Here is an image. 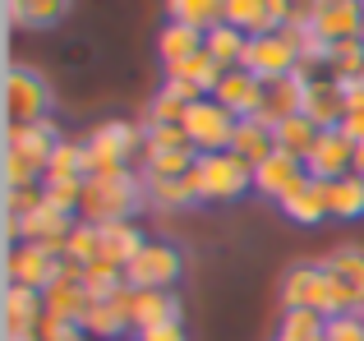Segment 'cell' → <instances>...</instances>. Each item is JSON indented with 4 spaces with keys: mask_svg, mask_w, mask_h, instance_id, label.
<instances>
[{
    "mask_svg": "<svg viewBox=\"0 0 364 341\" xmlns=\"http://www.w3.org/2000/svg\"><path fill=\"white\" fill-rule=\"evenodd\" d=\"M143 139H148V153H161V148H194L185 134V125H143Z\"/></svg>",
    "mask_w": 364,
    "mask_h": 341,
    "instance_id": "obj_44",
    "label": "cell"
},
{
    "mask_svg": "<svg viewBox=\"0 0 364 341\" xmlns=\"http://www.w3.org/2000/svg\"><path fill=\"white\" fill-rule=\"evenodd\" d=\"M143 244H148V235L139 231V222H111V226H102V259L116 263V268H129V263L143 254Z\"/></svg>",
    "mask_w": 364,
    "mask_h": 341,
    "instance_id": "obj_27",
    "label": "cell"
},
{
    "mask_svg": "<svg viewBox=\"0 0 364 341\" xmlns=\"http://www.w3.org/2000/svg\"><path fill=\"white\" fill-rule=\"evenodd\" d=\"M194 180L203 189V203H240L245 194H254V166L235 153H203Z\"/></svg>",
    "mask_w": 364,
    "mask_h": 341,
    "instance_id": "obj_5",
    "label": "cell"
},
{
    "mask_svg": "<svg viewBox=\"0 0 364 341\" xmlns=\"http://www.w3.org/2000/svg\"><path fill=\"white\" fill-rule=\"evenodd\" d=\"M235 125L240 120L222 107L217 97H203L185 111V134L198 153H231V139H235Z\"/></svg>",
    "mask_w": 364,
    "mask_h": 341,
    "instance_id": "obj_8",
    "label": "cell"
},
{
    "mask_svg": "<svg viewBox=\"0 0 364 341\" xmlns=\"http://www.w3.org/2000/svg\"><path fill=\"white\" fill-rule=\"evenodd\" d=\"M74 226H79V217L55 212L51 203H42V207H33L28 217H18V235H23L28 244H42V249H51L55 259H65V244H70Z\"/></svg>",
    "mask_w": 364,
    "mask_h": 341,
    "instance_id": "obj_13",
    "label": "cell"
},
{
    "mask_svg": "<svg viewBox=\"0 0 364 341\" xmlns=\"http://www.w3.org/2000/svg\"><path fill=\"white\" fill-rule=\"evenodd\" d=\"M42 305H46V314H55V318H79L83 323V314L92 309V296H88V286H83V277H55L51 286L42 291Z\"/></svg>",
    "mask_w": 364,
    "mask_h": 341,
    "instance_id": "obj_24",
    "label": "cell"
},
{
    "mask_svg": "<svg viewBox=\"0 0 364 341\" xmlns=\"http://www.w3.org/2000/svg\"><path fill=\"white\" fill-rule=\"evenodd\" d=\"M139 341H189V328H185V318H180V323H161V328L139 332Z\"/></svg>",
    "mask_w": 364,
    "mask_h": 341,
    "instance_id": "obj_47",
    "label": "cell"
},
{
    "mask_svg": "<svg viewBox=\"0 0 364 341\" xmlns=\"http://www.w3.org/2000/svg\"><path fill=\"white\" fill-rule=\"evenodd\" d=\"M46 203L65 217H83V180H46L42 185Z\"/></svg>",
    "mask_w": 364,
    "mask_h": 341,
    "instance_id": "obj_40",
    "label": "cell"
},
{
    "mask_svg": "<svg viewBox=\"0 0 364 341\" xmlns=\"http://www.w3.org/2000/svg\"><path fill=\"white\" fill-rule=\"evenodd\" d=\"M42 291H28V286H5V341H37L42 332Z\"/></svg>",
    "mask_w": 364,
    "mask_h": 341,
    "instance_id": "obj_14",
    "label": "cell"
},
{
    "mask_svg": "<svg viewBox=\"0 0 364 341\" xmlns=\"http://www.w3.org/2000/svg\"><path fill=\"white\" fill-rule=\"evenodd\" d=\"M60 277V259L42 244H14L5 259V281L9 286H28V291H46L51 281Z\"/></svg>",
    "mask_w": 364,
    "mask_h": 341,
    "instance_id": "obj_11",
    "label": "cell"
},
{
    "mask_svg": "<svg viewBox=\"0 0 364 341\" xmlns=\"http://www.w3.org/2000/svg\"><path fill=\"white\" fill-rule=\"evenodd\" d=\"M92 175V162H88V148H83V139L74 144V139H65L60 148H55L51 166H46V180H88ZM42 180V185H46Z\"/></svg>",
    "mask_w": 364,
    "mask_h": 341,
    "instance_id": "obj_36",
    "label": "cell"
},
{
    "mask_svg": "<svg viewBox=\"0 0 364 341\" xmlns=\"http://www.w3.org/2000/svg\"><path fill=\"white\" fill-rule=\"evenodd\" d=\"M328 203H332V217H337V222H364V175L360 170L332 180L328 185Z\"/></svg>",
    "mask_w": 364,
    "mask_h": 341,
    "instance_id": "obj_33",
    "label": "cell"
},
{
    "mask_svg": "<svg viewBox=\"0 0 364 341\" xmlns=\"http://www.w3.org/2000/svg\"><path fill=\"white\" fill-rule=\"evenodd\" d=\"M332 79H364V42H346V46H332V65H328Z\"/></svg>",
    "mask_w": 364,
    "mask_h": 341,
    "instance_id": "obj_42",
    "label": "cell"
},
{
    "mask_svg": "<svg viewBox=\"0 0 364 341\" xmlns=\"http://www.w3.org/2000/svg\"><path fill=\"white\" fill-rule=\"evenodd\" d=\"M226 23L240 33L258 37V33H282L272 18V0H226Z\"/></svg>",
    "mask_w": 364,
    "mask_h": 341,
    "instance_id": "obj_32",
    "label": "cell"
},
{
    "mask_svg": "<svg viewBox=\"0 0 364 341\" xmlns=\"http://www.w3.org/2000/svg\"><path fill=\"white\" fill-rule=\"evenodd\" d=\"M272 134H277V148H282V153H291V157H300V162H304V157L314 153V144H318L323 129L314 125L309 116H291V120H282Z\"/></svg>",
    "mask_w": 364,
    "mask_h": 341,
    "instance_id": "obj_34",
    "label": "cell"
},
{
    "mask_svg": "<svg viewBox=\"0 0 364 341\" xmlns=\"http://www.w3.org/2000/svg\"><path fill=\"white\" fill-rule=\"evenodd\" d=\"M309 79L314 74L304 70H295L291 79H277V83H267V92H263V111H258V120H267V125H282V120H291V116H300L304 111V88H309Z\"/></svg>",
    "mask_w": 364,
    "mask_h": 341,
    "instance_id": "obj_18",
    "label": "cell"
},
{
    "mask_svg": "<svg viewBox=\"0 0 364 341\" xmlns=\"http://www.w3.org/2000/svg\"><path fill=\"white\" fill-rule=\"evenodd\" d=\"M83 286H88L92 300H116L120 291H129V277H124V268H116V263L97 259L83 268Z\"/></svg>",
    "mask_w": 364,
    "mask_h": 341,
    "instance_id": "obj_38",
    "label": "cell"
},
{
    "mask_svg": "<svg viewBox=\"0 0 364 341\" xmlns=\"http://www.w3.org/2000/svg\"><path fill=\"white\" fill-rule=\"evenodd\" d=\"M185 111H189V102H180L176 92L157 88L152 102H148V111H143V125H185Z\"/></svg>",
    "mask_w": 364,
    "mask_h": 341,
    "instance_id": "obj_41",
    "label": "cell"
},
{
    "mask_svg": "<svg viewBox=\"0 0 364 341\" xmlns=\"http://www.w3.org/2000/svg\"><path fill=\"white\" fill-rule=\"evenodd\" d=\"M129 318H134V337L161 323H180V296L176 291H134L129 286Z\"/></svg>",
    "mask_w": 364,
    "mask_h": 341,
    "instance_id": "obj_22",
    "label": "cell"
},
{
    "mask_svg": "<svg viewBox=\"0 0 364 341\" xmlns=\"http://www.w3.org/2000/svg\"><path fill=\"white\" fill-rule=\"evenodd\" d=\"M300 37H304V33H295V28H282V33H258V37H249L240 70H249L258 83L291 79V74L304 65V60H300Z\"/></svg>",
    "mask_w": 364,
    "mask_h": 341,
    "instance_id": "obj_4",
    "label": "cell"
},
{
    "mask_svg": "<svg viewBox=\"0 0 364 341\" xmlns=\"http://www.w3.org/2000/svg\"><path fill=\"white\" fill-rule=\"evenodd\" d=\"M180 272H185V254L171 240H148L143 254L124 268V277H129L134 291H171L180 281Z\"/></svg>",
    "mask_w": 364,
    "mask_h": 341,
    "instance_id": "obj_7",
    "label": "cell"
},
{
    "mask_svg": "<svg viewBox=\"0 0 364 341\" xmlns=\"http://www.w3.org/2000/svg\"><path fill=\"white\" fill-rule=\"evenodd\" d=\"M42 203H46L42 185H37V189H5V212H14V217H28L33 207H42Z\"/></svg>",
    "mask_w": 364,
    "mask_h": 341,
    "instance_id": "obj_46",
    "label": "cell"
},
{
    "mask_svg": "<svg viewBox=\"0 0 364 341\" xmlns=\"http://www.w3.org/2000/svg\"><path fill=\"white\" fill-rule=\"evenodd\" d=\"M272 341H328V314H318V309H282Z\"/></svg>",
    "mask_w": 364,
    "mask_h": 341,
    "instance_id": "obj_31",
    "label": "cell"
},
{
    "mask_svg": "<svg viewBox=\"0 0 364 341\" xmlns=\"http://www.w3.org/2000/svg\"><path fill=\"white\" fill-rule=\"evenodd\" d=\"M198 148H161V153L143 157V180H180V175H194L198 166Z\"/></svg>",
    "mask_w": 364,
    "mask_h": 341,
    "instance_id": "obj_30",
    "label": "cell"
},
{
    "mask_svg": "<svg viewBox=\"0 0 364 341\" xmlns=\"http://www.w3.org/2000/svg\"><path fill=\"white\" fill-rule=\"evenodd\" d=\"M83 328H88V341H120L124 332H134L129 291H120L116 300H92V309L83 314Z\"/></svg>",
    "mask_w": 364,
    "mask_h": 341,
    "instance_id": "obj_23",
    "label": "cell"
},
{
    "mask_svg": "<svg viewBox=\"0 0 364 341\" xmlns=\"http://www.w3.org/2000/svg\"><path fill=\"white\" fill-rule=\"evenodd\" d=\"M277 300L282 309H318V314H337V291H332L328 263L323 259H300L282 272L277 281Z\"/></svg>",
    "mask_w": 364,
    "mask_h": 341,
    "instance_id": "obj_3",
    "label": "cell"
},
{
    "mask_svg": "<svg viewBox=\"0 0 364 341\" xmlns=\"http://www.w3.org/2000/svg\"><path fill=\"white\" fill-rule=\"evenodd\" d=\"M245 46H249V33H240V28H231V23H217L213 33H208V46H203V51L213 55L222 70H240Z\"/></svg>",
    "mask_w": 364,
    "mask_h": 341,
    "instance_id": "obj_35",
    "label": "cell"
},
{
    "mask_svg": "<svg viewBox=\"0 0 364 341\" xmlns=\"http://www.w3.org/2000/svg\"><path fill=\"white\" fill-rule=\"evenodd\" d=\"M304 175H309V170H304L300 157H291V153H282V148H277L267 162L254 166V194H263V198H272V203H282V198L291 194V189L300 185Z\"/></svg>",
    "mask_w": 364,
    "mask_h": 341,
    "instance_id": "obj_17",
    "label": "cell"
},
{
    "mask_svg": "<svg viewBox=\"0 0 364 341\" xmlns=\"http://www.w3.org/2000/svg\"><path fill=\"white\" fill-rule=\"evenodd\" d=\"M148 207V180L139 170H97L83 180V222L111 226V222H134Z\"/></svg>",
    "mask_w": 364,
    "mask_h": 341,
    "instance_id": "obj_1",
    "label": "cell"
},
{
    "mask_svg": "<svg viewBox=\"0 0 364 341\" xmlns=\"http://www.w3.org/2000/svg\"><path fill=\"white\" fill-rule=\"evenodd\" d=\"M74 0H5V14H9V28L18 33H51L70 18Z\"/></svg>",
    "mask_w": 364,
    "mask_h": 341,
    "instance_id": "obj_21",
    "label": "cell"
},
{
    "mask_svg": "<svg viewBox=\"0 0 364 341\" xmlns=\"http://www.w3.org/2000/svg\"><path fill=\"white\" fill-rule=\"evenodd\" d=\"M263 92H267V83H258L249 70H226L213 97L222 102L235 120H249V116H258V111H263Z\"/></svg>",
    "mask_w": 364,
    "mask_h": 341,
    "instance_id": "obj_20",
    "label": "cell"
},
{
    "mask_svg": "<svg viewBox=\"0 0 364 341\" xmlns=\"http://www.w3.org/2000/svg\"><path fill=\"white\" fill-rule=\"evenodd\" d=\"M323 263L337 291V314H364V244H341Z\"/></svg>",
    "mask_w": 364,
    "mask_h": 341,
    "instance_id": "obj_10",
    "label": "cell"
},
{
    "mask_svg": "<svg viewBox=\"0 0 364 341\" xmlns=\"http://www.w3.org/2000/svg\"><path fill=\"white\" fill-rule=\"evenodd\" d=\"M341 134H346L355 148H364V111H346V120H341Z\"/></svg>",
    "mask_w": 364,
    "mask_h": 341,
    "instance_id": "obj_48",
    "label": "cell"
},
{
    "mask_svg": "<svg viewBox=\"0 0 364 341\" xmlns=\"http://www.w3.org/2000/svg\"><path fill=\"white\" fill-rule=\"evenodd\" d=\"M83 148H88L92 175H97V170H124L139 148H148V139H143V125H134V120H97Z\"/></svg>",
    "mask_w": 364,
    "mask_h": 341,
    "instance_id": "obj_6",
    "label": "cell"
},
{
    "mask_svg": "<svg viewBox=\"0 0 364 341\" xmlns=\"http://www.w3.org/2000/svg\"><path fill=\"white\" fill-rule=\"evenodd\" d=\"M55 107V88L42 70L14 60L5 74V116L9 125H37V120H51Z\"/></svg>",
    "mask_w": 364,
    "mask_h": 341,
    "instance_id": "obj_2",
    "label": "cell"
},
{
    "mask_svg": "<svg viewBox=\"0 0 364 341\" xmlns=\"http://www.w3.org/2000/svg\"><path fill=\"white\" fill-rule=\"evenodd\" d=\"M203 203V189H198L194 175H180V180H148V207L157 212H185V207Z\"/></svg>",
    "mask_w": 364,
    "mask_h": 341,
    "instance_id": "obj_26",
    "label": "cell"
},
{
    "mask_svg": "<svg viewBox=\"0 0 364 341\" xmlns=\"http://www.w3.org/2000/svg\"><path fill=\"white\" fill-rule=\"evenodd\" d=\"M277 207H282V217H286V222H295V226H318V222H328V217H332L328 185L314 180V175H304Z\"/></svg>",
    "mask_w": 364,
    "mask_h": 341,
    "instance_id": "obj_19",
    "label": "cell"
},
{
    "mask_svg": "<svg viewBox=\"0 0 364 341\" xmlns=\"http://www.w3.org/2000/svg\"><path fill=\"white\" fill-rule=\"evenodd\" d=\"M166 23L213 33L217 23H226V0H166Z\"/></svg>",
    "mask_w": 364,
    "mask_h": 341,
    "instance_id": "obj_29",
    "label": "cell"
},
{
    "mask_svg": "<svg viewBox=\"0 0 364 341\" xmlns=\"http://www.w3.org/2000/svg\"><path fill=\"white\" fill-rule=\"evenodd\" d=\"M208 46V33H198V28H185V23H166L157 33V55H161V70H176V65L194 60V55H203Z\"/></svg>",
    "mask_w": 364,
    "mask_h": 341,
    "instance_id": "obj_25",
    "label": "cell"
},
{
    "mask_svg": "<svg viewBox=\"0 0 364 341\" xmlns=\"http://www.w3.org/2000/svg\"><path fill=\"white\" fill-rule=\"evenodd\" d=\"M231 153H235V157H245L249 166L267 162V157L277 153V134H272V125H267V120H258V116L240 120V125H235V139H231Z\"/></svg>",
    "mask_w": 364,
    "mask_h": 341,
    "instance_id": "obj_28",
    "label": "cell"
},
{
    "mask_svg": "<svg viewBox=\"0 0 364 341\" xmlns=\"http://www.w3.org/2000/svg\"><path fill=\"white\" fill-rule=\"evenodd\" d=\"M65 259L83 263V268H88V263H97L102 259V226H92V222H83V217H79L70 244H65Z\"/></svg>",
    "mask_w": 364,
    "mask_h": 341,
    "instance_id": "obj_39",
    "label": "cell"
},
{
    "mask_svg": "<svg viewBox=\"0 0 364 341\" xmlns=\"http://www.w3.org/2000/svg\"><path fill=\"white\" fill-rule=\"evenodd\" d=\"M328 341H364V314H332Z\"/></svg>",
    "mask_w": 364,
    "mask_h": 341,
    "instance_id": "obj_45",
    "label": "cell"
},
{
    "mask_svg": "<svg viewBox=\"0 0 364 341\" xmlns=\"http://www.w3.org/2000/svg\"><path fill=\"white\" fill-rule=\"evenodd\" d=\"M304 33L318 37L323 46L364 42V5H360V0H318Z\"/></svg>",
    "mask_w": 364,
    "mask_h": 341,
    "instance_id": "obj_9",
    "label": "cell"
},
{
    "mask_svg": "<svg viewBox=\"0 0 364 341\" xmlns=\"http://www.w3.org/2000/svg\"><path fill=\"white\" fill-rule=\"evenodd\" d=\"M65 144V134H60V125L55 120H37V125H9L5 129V148L9 153H23L28 162H37V166H51V157H55V148Z\"/></svg>",
    "mask_w": 364,
    "mask_h": 341,
    "instance_id": "obj_15",
    "label": "cell"
},
{
    "mask_svg": "<svg viewBox=\"0 0 364 341\" xmlns=\"http://www.w3.org/2000/svg\"><path fill=\"white\" fill-rule=\"evenodd\" d=\"M355 170H360V175H364V148H360V153H355Z\"/></svg>",
    "mask_w": 364,
    "mask_h": 341,
    "instance_id": "obj_49",
    "label": "cell"
},
{
    "mask_svg": "<svg viewBox=\"0 0 364 341\" xmlns=\"http://www.w3.org/2000/svg\"><path fill=\"white\" fill-rule=\"evenodd\" d=\"M37 341H88V328H83L79 318H55V314H46Z\"/></svg>",
    "mask_w": 364,
    "mask_h": 341,
    "instance_id": "obj_43",
    "label": "cell"
},
{
    "mask_svg": "<svg viewBox=\"0 0 364 341\" xmlns=\"http://www.w3.org/2000/svg\"><path fill=\"white\" fill-rule=\"evenodd\" d=\"M300 116H309L318 129H341V120H346V92H341V83L332 74H314L309 79Z\"/></svg>",
    "mask_w": 364,
    "mask_h": 341,
    "instance_id": "obj_16",
    "label": "cell"
},
{
    "mask_svg": "<svg viewBox=\"0 0 364 341\" xmlns=\"http://www.w3.org/2000/svg\"><path fill=\"white\" fill-rule=\"evenodd\" d=\"M360 5H364V0H360Z\"/></svg>",
    "mask_w": 364,
    "mask_h": 341,
    "instance_id": "obj_50",
    "label": "cell"
},
{
    "mask_svg": "<svg viewBox=\"0 0 364 341\" xmlns=\"http://www.w3.org/2000/svg\"><path fill=\"white\" fill-rule=\"evenodd\" d=\"M222 65L213 60V55H194V60H185V65H176V70H166V79H180V83H189V88H198L203 97H213L217 92V83H222Z\"/></svg>",
    "mask_w": 364,
    "mask_h": 341,
    "instance_id": "obj_37",
    "label": "cell"
},
{
    "mask_svg": "<svg viewBox=\"0 0 364 341\" xmlns=\"http://www.w3.org/2000/svg\"><path fill=\"white\" fill-rule=\"evenodd\" d=\"M355 153L360 148L350 144L341 129H323L318 144H314V153L304 157V170H309L314 180H323V185H332V180H341V175L355 170Z\"/></svg>",
    "mask_w": 364,
    "mask_h": 341,
    "instance_id": "obj_12",
    "label": "cell"
}]
</instances>
